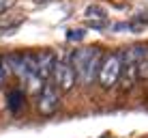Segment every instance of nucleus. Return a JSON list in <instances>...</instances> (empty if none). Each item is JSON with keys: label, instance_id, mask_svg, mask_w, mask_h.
<instances>
[{"label": "nucleus", "instance_id": "9d476101", "mask_svg": "<svg viewBox=\"0 0 148 138\" xmlns=\"http://www.w3.org/2000/svg\"><path fill=\"white\" fill-rule=\"evenodd\" d=\"M67 41H82V39L86 37V30L84 28H71V30H67Z\"/></svg>", "mask_w": 148, "mask_h": 138}, {"label": "nucleus", "instance_id": "7ed1b4c3", "mask_svg": "<svg viewBox=\"0 0 148 138\" xmlns=\"http://www.w3.org/2000/svg\"><path fill=\"white\" fill-rule=\"evenodd\" d=\"M77 80L75 76V69L71 65V60H56V67H54V84L58 86L60 91H71Z\"/></svg>", "mask_w": 148, "mask_h": 138}, {"label": "nucleus", "instance_id": "1a4fd4ad", "mask_svg": "<svg viewBox=\"0 0 148 138\" xmlns=\"http://www.w3.org/2000/svg\"><path fill=\"white\" fill-rule=\"evenodd\" d=\"M137 76H140L142 80H148V48L144 50V54H142V58H140V67H137Z\"/></svg>", "mask_w": 148, "mask_h": 138}, {"label": "nucleus", "instance_id": "f257e3e1", "mask_svg": "<svg viewBox=\"0 0 148 138\" xmlns=\"http://www.w3.org/2000/svg\"><path fill=\"white\" fill-rule=\"evenodd\" d=\"M146 45H131L122 52V74H120V82L122 89H131L133 82L140 76H137V67H140V58L144 54Z\"/></svg>", "mask_w": 148, "mask_h": 138}, {"label": "nucleus", "instance_id": "423d86ee", "mask_svg": "<svg viewBox=\"0 0 148 138\" xmlns=\"http://www.w3.org/2000/svg\"><path fill=\"white\" fill-rule=\"evenodd\" d=\"M37 56V71L43 80H47L49 76H54V67H56V58H54V52L49 50H41V52L34 54Z\"/></svg>", "mask_w": 148, "mask_h": 138}, {"label": "nucleus", "instance_id": "f8f14e48", "mask_svg": "<svg viewBox=\"0 0 148 138\" xmlns=\"http://www.w3.org/2000/svg\"><path fill=\"white\" fill-rule=\"evenodd\" d=\"M2 80H4V63L0 58V84H2Z\"/></svg>", "mask_w": 148, "mask_h": 138}, {"label": "nucleus", "instance_id": "6e6552de", "mask_svg": "<svg viewBox=\"0 0 148 138\" xmlns=\"http://www.w3.org/2000/svg\"><path fill=\"white\" fill-rule=\"evenodd\" d=\"M86 17H88V22H105L108 11L99 4H90V7H86Z\"/></svg>", "mask_w": 148, "mask_h": 138}, {"label": "nucleus", "instance_id": "0eeeda50", "mask_svg": "<svg viewBox=\"0 0 148 138\" xmlns=\"http://www.w3.org/2000/svg\"><path fill=\"white\" fill-rule=\"evenodd\" d=\"M7 101H9V110H11V112H19V110L24 108V101H26L24 91H22V89L11 91V93L7 95Z\"/></svg>", "mask_w": 148, "mask_h": 138}, {"label": "nucleus", "instance_id": "f03ea898", "mask_svg": "<svg viewBox=\"0 0 148 138\" xmlns=\"http://www.w3.org/2000/svg\"><path fill=\"white\" fill-rule=\"evenodd\" d=\"M122 74V54L120 52H112L108 56H103L101 63V71H99V82L103 89H110L120 80Z\"/></svg>", "mask_w": 148, "mask_h": 138}, {"label": "nucleus", "instance_id": "9b49d317", "mask_svg": "<svg viewBox=\"0 0 148 138\" xmlns=\"http://www.w3.org/2000/svg\"><path fill=\"white\" fill-rule=\"evenodd\" d=\"M144 26H148V15H146V13H144V15H140V17H137L129 28H131V30H142Z\"/></svg>", "mask_w": 148, "mask_h": 138}, {"label": "nucleus", "instance_id": "ddd939ff", "mask_svg": "<svg viewBox=\"0 0 148 138\" xmlns=\"http://www.w3.org/2000/svg\"><path fill=\"white\" fill-rule=\"evenodd\" d=\"M0 11H2V9H0Z\"/></svg>", "mask_w": 148, "mask_h": 138}, {"label": "nucleus", "instance_id": "39448f33", "mask_svg": "<svg viewBox=\"0 0 148 138\" xmlns=\"http://www.w3.org/2000/svg\"><path fill=\"white\" fill-rule=\"evenodd\" d=\"M58 101H60L58 86H56V84H45L43 91H41V97H39V112L43 117L54 114L56 108H58Z\"/></svg>", "mask_w": 148, "mask_h": 138}, {"label": "nucleus", "instance_id": "20e7f679", "mask_svg": "<svg viewBox=\"0 0 148 138\" xmlns=\"http://www.w3.org/2000/svg\"><path fill=\"white\" fill-rule=\"evenodd\" d=\"M99 48H84V50H75L73 56H71V65L75 69V76L77 80L86 84V78H88V69H90V63H92V56L97 54Z\"/></svg>", "mask_w": 148, "mask_h": 138}]
</instances>
